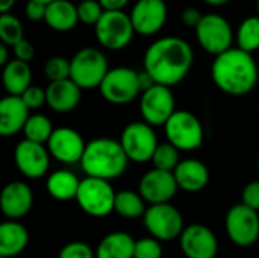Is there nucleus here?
<instances>
[{"mask_svg":"<svg viewBox=\"0 0 259 258\" xmlns=\"http://www.w3.org/2000/svg\"><path fill=\"white\" fill-rule=\"evenodd\" d=\"M194 62L191 46L179 36H162L152 43L144 53V70L156 84L175 87L190 73Z\"/></svg>","mask_w":259,"mask_h":258,"instance_id":"1","label":"nucleus"},{"mask_svg":"<svg viewBox=\"0 0 259 258\" xmlns=\"http://www.w3.org/2000/svg\"><path fill=\"white\" fill-rule=\"evenodd\" d=\"M211 78L219 90L229 96H246L258 84L259 68L252 53L232 47L214 58Z\"/></svg>","mask_w":259,"mask_h":258,"instance_id":"2","label":"nucleus"},{"mask_svg":"<svg viewBox=\"0 0 259 258\" xmlns=\"http://www.w3.org/2000/svg\"><path fill=\"white\" fill-rule=\"evenodd\" d=\"M129 164V158L120 141L99 137L87 143L80 166L87 176L112 181L121 176Z\"/></svg>","mask_w":259,"mask_h":258,"instance_id":"3","label":"nucleus"},{"mask_svg":"<svg viewBox=\"0 0 259 258\" xmlns=\"http://www.w3.org/2000/svg\"><path fill=\"white\" fill-rule=\"evenodd\" d=\"M71 75L70 79L80 90L99 88L105 76L111 70L105 53L96 47H83L70 59Z\"/></svg>","mask_w":259,"mask_h":258,"instance_id":"4","label":"nucleus"},{"mask_svg":"<svg viewBox=\"0 0 259 258\" xmlns=\"http://www.w3.org/2000/svg\"><path fill=\"white\" fill-rule=\"evenodd\" d=\"M164 132L167 141L182 152L199 149L205 140V131L200 120L187 109H176L164 125Z\"/></svg>","mask_w":259,"mask_h":258,"instance_id":"5","label":"nucleus"},{"mask_svg":"<svg viewBox=\"0 0 259 258\" xmlns=\"http://www.w3.org/2000/svg\"><path fill=\"white\" fill-rule=\"evenodd\" d=\"M115 192L109 181L87 176L80 179L76 202L91 217H105L114 211Z\"/></svg>","mask_w":259,"mask_h":258,"instance_id":"6","label":"nucleus"},{"mask_svg":"<svg viewBox=\"0 0 259 258\" xmlns=\"http://www.w3.org/2000/svg\"><path fill=\"white\" fill-rule=\"evenodd\" d=\"M94 33L102 47L108 50H121L134 38L135 29L131 15L123 11H105L100 21L94 26Z\"/></svg>","mask_w":259,"mask_h":258,"instance_id":"7","label":"nucleus"},{"mask_svg":"<svg viewBox=\"0 0 259 258\" xmlns=\"http://www.w3.org/2000/svg\"><path fill=\"white\" fill-rule=\"evenodd\" d=\"M140 71L131 67H114L108 71L99 90L102 97L112 105H126L141 94Z\"/></svg>","mask_w":259,"mask_h":258,"instance_id":"8","label":"nucleus"},{"mask_svg":"<svg viewBox=\"0 0 259 258\" xmlns=\"http://www.w3.org/2000/svg\"><path fill=\"white\" fill-rule=\"evenodd\" d=\"M197 43L208 53L219 56L232 49L234 30L231 23L220 14H205L199 26L196 27Z\"/></svg>","mask_w":259,"mask_h":258,"instance_id":"9","label":"nucleus"},{"mask_svg":"<svg viewBox=\"0 0 259 258\" xmlns=\"http://www.w3.org/2000/svg\"><path fill=\"white\" fill-rule=\"evenodd\" d=\"M143 224L150 236L159 242L175 240L181 237L185 230L181 211L170 202L147 207L143 216Z\"/></svg>","mask_w":259,"mask_h":258,"instance_id":"10","label":"nucleus"},{"mask_svg":"<svg viewBox=\"0 0 259 258\" xmlns=\"http://www.w3.org/2000/svg\"><path fill=\"white\" fill-rule=\"evenodd\" d=\"M120 143L129 161L138 164L152 161L153 154L159 144L153 126L146 122H132L126 125L121 132Z\"/></svg>","mask_w":259,"mask_h":258,"instance_id":"11","label":"nucleus"},{"mask_svg":"<svg viewBox=\"0 0 259 258\" xmlns=\"http://www.w3.org/2000/svg\"><path fill=\"white\" fill-rule=\"evenodd\" d=\"M225 228L228 237L237 246L249 248L259 239L258 211L246 207L244 204H237L229 208L225 219Z\"/></svg>","mask_w":259,"mask_h":258,"instance_id":"12","label":"nucleus"},{"mask_svg":"<svg viewBox=\"0 0 259 258\" xmlns=\"http://www.w3.org/2000/svg\"><path fill=\"white\" fill-rule=\"evenodd\" d=\"M140 113L143 122L149 123L150 126H164L176 113V102L170 87L156 84L141 93Z\"/></svg>","mask_w":259,"mask_h":258,"instance_id":"13","label":"nucleus"},{"mask_svg":"<svg viewBox=\"0 0 259 258\" xmlns=\"http://www.w3.org/2000/svg\"><path fill=\"white\" fill-rule=\"evenodd\" d=\"M50 158L52 157L49 154V149L44 144L26 138L21 140L14 151V160L17 169L23 176L29 179L42 178L49 172Z\"/></svg>","mask_w":259,"mask_h":258,"instance_id":"14","label":"nucleus"},{"mask_svg":"<svg viewBox=\"0 0 259 258\" xmlns=\"http://www.w3.org/2000/svg\"><path fill=\"white\" fill-rule=\"evenodd\" d=\"M178 189L179 187L173 172H165L153 167L141 176L138 193L147 204L156 205L168 204L176 196Z\"/></svg>","mask_w":259,"mask_h":258,"instance_id":"15","label":"nucleus"},{"mask_svg":"<svg viewBox=\"0 0 259 258\" xmlns=\"http://www.w3.org/2000/svg\"><path fill=\"white\" fill-rule=\"evenodd\" d=\"M129 15L135 33L152 36L164 27L168 9L164 0H138Z\"/></svg>","mask_w":259,"mask_h":258,"instance_id":"16","label":"nucleus"},{"mask_svg":"<svg viewBox=\"0 0 259 258\" xmlns=\"http://www.w3.org/2000/svg\"><path fill=\"white\" fill-rule=\"evenodd\" d=\"M87 143L82 135L73 128H56L47 141V149L52 158L64 164H76L82 161Z\"/></svg>","mask_w":259,"mask_h":258,"instance_id":"17","label":"nucleus"},{"mask_svg":"<svg viewBox=\"0 0 259 258\" xmlns=\"http://www.w3.org/2000/svg\"><path fill=\"white\" fill-rule=\"evenodd\" d=\"M179 240H181V249L187 258L217 257L219 240L215 234L205 225L194 224L185 227Z\"/></svg>","mask_w":259,"mask_h":258,"instance_id":"18","label":"nucleus"},{"mask_svg":"<svg viewBox=\"0 0 259 258\" xmlns=\"http://www.w3.org/2000/svg\"><path fill=\"white\" fill-rule=\"evenodd\" d=\"M32 205V189L23 181H12L3 187L0 195V210L8 219L17 220L24 217L30 211Z\"/></svg>","mask_w":259,"mask_h":258,"instance_id":"19","label":"nucleus"},{"mask_svg":"<svg viewBox=\"0 0 259 258\" xmlns=\"http://www.w3.org/2000/svg\"><path fill=\"white\" fill-rule=\"evenodd\" d=\"M29 108L20 96H6L0 100V134L3 137L15 135L23 131L29 120Z\"/></svg>","mask_w":259,"mask_h":258,"instance_id":"20","label":"nucleus"},{"mask_svg":"<svg viewBox=\"0 0 259 258\" xmlns=\"http://www.w3.org/2000/svg\"><path fill=\"white\" fill-rule=\"evenodd\" d=\"M47 94V105L50 109L55 113H70L73 111L82 97V90L71 81H58V82H50L49 87L46 88Z\"/></svg>","mask_w":259,"mask_h":258,"instance_id":"21","label":"nucleus"},{"mask_svg":"<svg viewBox=\"0 0 259 258\" xmlns=\"http://www.w3.org/2000/svg\"><path fill=\"white\" fill-rule=\"evenodd\" d=\"M173 175L176 178L178 187L188 193L200 192L209 182V170L206 164L194 158L181 161Z\"/></svg>","mask_w":259,"mask_h":258,"instance_id":"22","label":"nucleus"},{"mask_svg":"<svg viewBox=\"0 0 259 258\" xmlns=\"http://www.w3.org/2000/svg\"><path fill=\"white\" fill-rule=\"evenodd\" d=\"M29 243V233L17 220H8L0 225V257L14 258L20 255Z\"/></svg>","mask_w":259,"mask_h":258,"instance_id":"23","label":"nucleus"},{"mask_svg":"<svg viewBox=\"0 0 259 258\" xmlns=\"http://www.w3.org/2000/svg\"><path fill=\"white\" fill-rule=\"evenodd\" d=\"M44 23L56 32H68L79 23L77 5L70 0H53L47 5Z\"/></svg>","mask_w":259,"mask_h":258,"instance_id":"24","label":"nucleus"},{"mask_svg":"<svg viewBox=\"0 0 259 258\" xmlns=\"http://www.w3.org/2000/svg\"><path fill=\"white\" fill-rule=\"evenodd\" d=\"M135 242L131 234L114 231L100 240L96 249V258H134Z\"/></svg>","mask_w":259,"mask_h":258,"instance_id":"25","label":"nucleus"},{"mask_svg":"<svg viewBox=\"0 0 259 258\" xmlns=\"http://www.w3.org/2000/svg\"><path fill=\"white\" fill-rule=\"evenodd\" d=\"M2 79H3V87L9 96H21L32 85L30 84L32 71L29 62L20 59H11L3 67Z\"/></svg>","mask_w":259,"mask_h":258,"instance_id":"26","label":"nucleus"},{"mask_svg":"<svg viewBox=\"0 0 259 258\" xmlns=\"http://www.w3.org/2000/svg\"><path fill=\"white\" fill-rule=\"evenodd\" d=\"M80 186V179L70 170H56L47 179V192L49 195L61 202H67L76 199L77 190Z\"/></svg>","mask_w":259,"mask_h":258,"instance_id":"27","label":"nucleus"},{"mask_svg":"<svg viewBox=\"0 0 259 258\" xmlns=\"http://www.w3.org/2000/svg\"><path fill=\"white\" fill-rule=\"evenodd\" d=\"M146 201L138 192L132 190H121L115 195V205L114 211L126 219H137L143 217L146 213Z\"/></svg>","mask_w":259,"mask_h":258,"instance_id":"28","label":"nucleus"},{"mask_svg":"<svg viewBox=\"0 0 259 258\" xmlns=\"http://www.w3.org/2000/svg\"><path fill=\"white\" fill-rule=\"evenodd\" d=\"M237 47L253 53L259 50V15H250L244 18L235 32Z\"/></svg>","mask_w":259,"mask_h":258,"instance_id":"29","label":"nucleus"},{"mask_svg":"<svg viewBox=\"0 0 259 258\" xmlns=\"http://www.w3.org/2000/svg\"><path fill=\"white\" fill-rule=\"evenodd\" d=\"M53 131L55 129L52 126V120L44 114H32L23 129L26 140L41 143V144L50 140Z\"/></svg>","mask_w":259,"mask_h":258,"instance_id":"30","label":"nucleus"},{"mask_svg":"<svg viewBox=\"0 0 259 258\" xmlns=\"http://www.w3.org/2000/svg\"><path fill=\"white\" fill-rule=\"evenodd\" d=\"M0 40L3 44L11 47L24 40L23 24L18 20V17L12 15L11 12L0 15Z\"/></svg>","mask_w":259,"mask_h":258,"instance_id":"31","label":"nucleus"},{"mask_svg":"<svg viewBox=\"0 0 259 258\" xmlns=\"http://www.w3.org/2000/svg\"><path fill=\"white\" fill-rule=\"evenodd\" d=\"M179 152L181 151L176 149L168 141L167 143H159L155 154H153V158H152L153 167L159 169V170H165V172H175L176 167L181 163Z\"/></svg>","mask_w":259,"mask_h":258,"instance_id":"32","label":"nucleus"},{"mask_svg":"<svg viewBox=\"0 0 259 258\" xmlns=\"http://www.w3.org/2000/svg\"><path fill=\"white\" fill-rule=\"evenodd\" d=\"M44 75L50 82L65 81L70 79L71 75V64L68 59L62 56H53L46 61L44 64Z\"/></svg>","mask_w":259,"mask_h":258,"instance_id":"33","label":"nucleus"},{"mask_svg":"<svg viewBox=\"0 0 259 258\" xmlns=\"http://www.w3.org/2000/svg\"><path fill=\"white\" fill-rule=\"evenodd\" d=\"M105 9L99 3V0H82L77 5V15H79V23L87 24V26H96Z\"/></svg>","mask_w":259,"mask_h":258,"instance_id":"34","label":"nucleus"},{"mask_svg":"<svg viewBox=\"0 0 259 258\" xmlns=\"http://www.w3.org/2000/svg\"><path fill=\"white\" fill-rule=\"evenodd\" d=\"M162 246L155 237H144L135 242L134 258H161Z\"/></svg>","mask_w":259,"mask_h":258,"instance_id":"35","label":"nucleus"},{"mask_svg":"<svg viewBox=\"0 0 259 258\" xmlns=\"http://www.w3.org/2000/svg\"><path fill=\"white\" fill-rule=\"evenodd\" d=\"M58 258H96V252L85 242H70L59 251Z\"/></svg>","mask_w":259,"mask_h":258,"instance_id":"36","label":"nucleus"},{"mask_svg":"<svg viewBox=\"0 0 259 258\" xmlns=\"http://www.w3.org/2000/svg\"><path fill=\"white\" fill-rule=\"evenodd\" d=\"M20 97L23 99V102L26 103V106L29 109H38L44 103H47L46 90L41 88V87H36V85H30Z\"/></svg>","mask_w":259,"mask_h":258,"instance_id":"37","label":"nucleus"},{"mask_svg":"<svg viewBox=\"0 0 259 258\" xmlns=\"http://www.w3.org/2000/svg\"><path fill=\"white\" fill-rule=\"evenodd\" d=\"M241 204H244L246 207L259 211V181H250L249 184H246V187L243 189L241 193Z\"/></svg>","mask_w":259,"mask_h":258,"instance_id":"38","label":"nucleus"},{"mask_svg":"<svg viewBox=\"0 0 259 258\" xmlns=\"http://www.w3.org/2000/svg\"><path fill=\"white\" fill-rule=\"evenodd\" d=\"M14 55H15V59H20V61H24V62H30L35 56V47L30 41H27L26 38L21 40L20 43H17L14 47Z\"/></svg>","mask_w":259,"mask_h":258,"instance_id":"39","label":"nucleus"},{"mask_svg":"<svg viewBox=\"0 0 259 258\" xmlns=\"http://www.w3.org/2000/svg\"><path fill=\"white\" fill-rule=\"evenodd\" d=\"M46 11H47V5L46 3L27 0V5H26V17L30 21H44Z\"/></svg>","mask_w":259,"mask_h":258,"instance_id":"40","label":"nucleus"},{"mask_svg":"<svg viewBox=\"0 0 259 258\" xmlns=\"http://www.w3.org/2000/svg\"><path fill=\"white\" fill-rule=\"evenodd\" d=\"M181 18H182V23H184L185 26H188V27H194V29H196V27L199 26V23L202 21L203 14H202L197 8L188 6V8H185V9L182 11Z\"/></svg>","mask_w":259,"mask_h":258,"instance_id":"41","label":"nucleus"},{"mask_svg":"<svg viewBox=\"0 0 259 258\" xmlns=\"http://www.w3.org/2000/svg\"><path fill=\"white\" fill-rule=\"evenodd\" d=\"M99 3L105 11H123L129 0H99Z\"/></svg>","mask_w":259,"mask_h":258,"instance_id":"42","label":"nucleus"},{"mask_svg":"<svg viewBox=\"0 0 259 258\" xmlns=\"http://www.w3.org/2000/svg\"><path fill=\"white\" fill-rule=\"evenodd\" d=\"M138 78H140V88H141V93H144L146 90H149V88H152L153 85H156L155 79H153L146 70L140 71Z\"/></svg>","mask_w":259,"mask_h":258,"instance_id":"43","label":"nucleus"},{"mask_svg":"<svg viewBox=\"0 0 259 258\" xmlns=\"http://www.w3.org/2000/svg\"><path fill=\"white\" fill-rule=\"evenodd\" d=\"M8 55H9V53H8V46L2 43V44H0V65H2V67H5V65L9 62Z\"/></svg>","mask_w":259,"mask_h":258,"instance_id":"44","label":"nucleus"},{"mask_svg":"<svg viewBox=\"0 0 259 258\" xmlns=\"http://www.w3.org/2000/svg\"><path fill=\"white\" fill-rule=\"evenodd\" d=\"M15 2L17 0H0V12L8 14L12 9V6L15 5Z\"/></svg>","mask_w":259,"mask_h":258,"instance_id":"45","label":"nucleus"},{"mask_svg":"<svg viewBox=\"0 0 259 258\" xmlns=\"http://www.w3.org/2000/svg\"><path fill=\"white\" fill-rule=\"evenodd\" d=\"M205 3H208V5H212V6H220V5H225V3H228L229 0H203Z\"/></svg>","mask_w":259,"mask_h":258,"instance_id":"46","label":"nucleus"},{"mask_svg":"<svg viewBox=\"0 0 259 258\" xmlns=\"http://www.w3.org/2000/svg\"><path fill=\"white\" fill-rule=\"evenodd\" d=\"M33 2H41V3H46V5H49L50 2H53V0H33Z\"/></svg>","mask_w":259,"mask_h":258,"instance_id":"47","label":"nucleus"},{"mask_svg":"<svg viewBox=\"0 0 259 258\" xmlns=\"http://www.w3.org/2000/svg\"><path fill=\"white\" fill-rule=\"evenodd\" d=\"M256 8H258V15H259V0L256 2Z\"/></svg>","mask_w":259,"mask_h":258,"instance_id":"48","label":"nucleus"},{"mask_svg":"<svg viewBox=\"0 0 259 258\" xmlns=\"http://www.w3.org/2000/svg\"><path fill=\"white\" fill-rule=\"evenodd\" d=\"M258 169H259V158H258Z\"/></svg>","mask_w":259,"mask_h":258,"instance_id":"49","label":"nucleus"},{"mask_svg":"<svg viewBox=\"0 0 259 258\" xmlns=\"http://www.w3.org/2000/svg\"><path fill=\"white\" fill-rule=\"evenodd\" d=\"M0 258H3V257H0Z\"/></svg>","mask_w":259,"mask_h":258,"instance_id":"50","label":"nucleus"},{"mask_svg":"<svg viewBox=\"0 0 259 258\" xmlns=\"http://www.w3.org/2000/svg\"><path fill=\"white\" fill-rule=\"evenodd\" d=\"M256 2H258V0H256Z\"/></svg>","mask_w":259,"mask_h":258,"instance_id":"51","label":"nucleus"}]
</instances>
